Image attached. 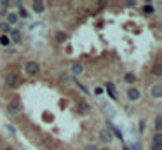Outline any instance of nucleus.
I'll return each mask as SVG.
<instances>
[{
    "label": "nucleus",
    "mask_w": 162,
    "mask_h": 150,
    "mask_svg": "<svg viewBox=\"0 0 162 150\" xmlns=\"http://www.w3.org/2000/svg\"><path fill=\"white\" fill-rule=\"evenodd\" d=\"M32 5H33V11L35 12H44L45 11V2H42V0H35Z\"/></svg>",
    "instance_id": "6"
},
{
    "label": "nucleus",
    "mask_w": 162,
    "mask_h": 150,
    "mask_svg": "<svg viewBox=\"0 0 162 150\" xmlns=\"http://www.w3.org/2000/svg\"><path fill=\"white\" fill-rule=\"evenodd\" d=\"M7 110H9L11 114H17V112H21V103H19L17 100H12V101L7 105Z\"/></svg>",
    "instance_id": "4"
},
{
    "label": "nucleus",
    "mask_w": 162,
    "mask_h": 150,
    "mask_svg": "<svg viewBox=\"0 0 162 150\" xmlns=\"http://www.w3.org/2000/svg\"><path fill=\"white\" fill-rule=\"evenodd\" d=\"M79 108H80V112H84V114L89 112V105H87L85 100H80V101H79Z\"/></svg>",
    "instance_id": "10"
},
{
    "label": "nucleus",
    "mask_w": 162,
    "mask_h": 150,
    "mask_svg": "<svg viewBox=\"0 0 162 150\" xmlns=\"http://www.w3.org/2000/svg\"><path fill=\"white\" fill-rule=\"evenodd\" d=\"M153 145H155V147H162V133H155V136H153Z\"/></svg>",
    "instance_id": "11"
},
{
    "label": "nucleus",
    "mask_w": 162,
    "mask_h": 150,
    "mask_svg": "<svg viewBox=\"0 0 162 150\" xmlns=\"http://www.w3.org/2000/svg\"><path fill=\"white\" fill-rule=\"evenodd\" d=\"M127 98H129L131 101L140 100V91H138L136 87H131V89H127Z\"/></svg>",
    "instance_id": "5"
},
{
    "label": "nucleus",
    "mask_w": 162,
    "mask_h": 150,
    "mask_svg": "<svg viewBox=\"0 0 162 150\" xmlns=\"http://www.w3.org/2000/svg\"><path fill=\"white\" fill-rule=\"evenodd\" d=\"M99 150H108V148H106V147H105V148H99Z\"/></svg>",
    "instance_id": "26"
},
{
    "label": "nucleus",
    "mask_w": 162,
    "mask_h": 150,
    "mask_svg": "<svg viewBox=\"0 0 162 150\" xmlns=\"http://www.w3.org/2000/svg\"><path fill=\"white\" fill-rule=\"evenodd\" d=\"M19 14H21V16H23V17H26V16H28V14H26V11H25V9H23V7H21V9H19Z\"/></svg>",
    "instance_id": "22"
},
{
    "label": "nucleus",
    "mask_w": 162,
    "mask_h": 150,
    "mask_svg": "<svg viewBox=\"0 0 162 150\" xmlns=\"http://www.w3.org/2000/svg\"><path fill=\"white\" fill-rule=\"evenodd\" d=\"M152 150H162V147H155V145H153V147H152Z\"/></svg>",
    "instance_id": "24"
},
{
    "label": "nucleus",
    "mask_w": 162,
    "mask_h": 150,
    "mask_svg": "<svg viewBox=\"0 0 162 150\" xmlns=\"http://www.w3.org/2000/svg\"><path fill=\"white\" fill-rule=\"evenodd\" d=\"M124 79H126V82H127V84H132L136 77H134V73H126V77H124Z\"/></svg>",
    "instance_id": "17"
},
{
    "label": "nucleus",
    "mask_w": 162,
    "mask_h": 150,
    "mask_svg": "<svg viewBox=\"0 0 162 150\" xmlns=\"http://www.w3.org/2000/svg\"><path fill=\"white\" fill-rule=\"evenodd\" d=\"M152 96L157 98V100L162 98V85H160V84H155L153 87H152Z\"/></svg>",
    "instance_id": "7"
},
{
    "label": "nucleus",
    "mask_w": 162,
    "mask_h": 150,
    "mask_svg": "<svg viewBox=\"0 0 162 150\" xmlns=\"http://www.w3.org/2000/svg\"><path fill=\"white\" fill-rule=\"evenodd\" d=\"M0 30H2V32H11V25H7V23H0Z\"/></svg>",
    "instance_id": "18"
},
{
    "label": "nucleus",
    "mask_w": 162,
    "mask_h": 150,
    "mask_svg": "<svg viewBox=\"0 0 162 150\" xmlns=\"http://www.w3.org/2000/svg\"><path fill=\"white\" fill-rule=\"evenodd\" d=\"M9 33H11V38H12V42L19 44V42H21V32H17V30H12V32H9Z\"/></svg>",
    "instance_id": "8"
},
{
    "label": "nucleus",
    "mask_w": 162,
    "mask_h": 150,
    "mask_svg": "<svg viewBox=\"0 0 162 150\" xmlns=\"http://www.w3.org/2000/svg\"><path fill=\"white\" fill-rule=\"evenodd\" d=\"M72 72H73V75H80V73L84 72V68H82V65H79V63H75V65L72 67Z\"/></svg>",
    "instance_id": "12"
},
{
    "label": "nucleus",
    "mask_w": 162,
    "mask_h": 150,
    "mask_svg": "<svg viewBox=\"0 0 162 150\" xmlns=\"http://www.w3.org/2000/svg\"><path fill=\"white\" fill-rule=\"evenodd\" d=\"M77 85H79V89H80L82 93H85V94L89 93V89H85V87H84V85H82V84H79V82H77Z\"/></svg>",
    "instance_id": "21"
},
{
    "label": "nucleus",
    "mask_w": 162,
    "mask_h": 150,
    "mask_svg": "<svg viewBox=\"0 0 162 150\" xmlns=\"http://www.w3.org/2000/svg\"><path fill=\"white\" fill-rule=\"evenodd\" d=\"M5 84L9 85V87H16V85L19 84V77H17L16 73H9V75L5 77Z\"/></svg>",
    "instance_id": "3"
},
{
    "label": "nucleus",
    "mask_w": 162,
    "mask_h": 150,
    "mask_svg": "<svg viewBox=\"0 0 162 150\" xmlns=\"http://www.w3.org/2000/svg\"><path fill=\"white\" fill-rule=\"evenodd\" d=\"M152 72H153V75H155V77H162V65H160V63H157V65L153 67V70H152Z\"/></svg>",
    "instance_id": "13"
},
{
    "label": "nucleus",
    "mask_w": 162,
    "mask_h": 150,
    "mask_svg": "<svg viewBox=\"0 0 162 150\" xmlns=\"http://www.w3.org/2000/svg\"><path fill=\"white\" fill-rule=\"evenodd\" d=\"M25 72H26V75H37L40 72V65L37 61H28L25 67Z\"/></svg>",
    "instance_id": "1"
},
{
    "label": "nucleus",
    "mask_w": 162,
    "mask_h": 150,
    "mask_svg": "<svg viewBox=\"0 0 162 150\" xmlns=\"http://www.w3.org/2000/svg\"><path fill=\"white\" fill-rule=\"evenodd\" d=\"M106 87H108V93L112 94V98L117 96V94H115V87H113V84H112V82H108V84H106Z\"/></svg>",
    "instance_id": "16"
},
{
    "label": "nucleus",
    "mask_w": 162,
    "mask_h": 150,
    "mask_svg": "<svg viewBox=\"0 0 162 150\" xmlns=\"http://www.w3.org/2000/svg\"><path fill=\"white\" fill-rule=\"evenodd\" d=\"M160 127H162V115H157L155 117V129H157V133H160Z\"/></svg>",
    "instance_id": "14"
},
{
    "label": "nucleus",
    "mask_w": 162,
    "mask_h": 150,
    "mask_svg": "<svg viewBox=\"0 0 162 150\" xmlns=\"http://www.w3.org/2000/svg\"><path fill=\"white\" fill-rule=\"evenodd\" d=\"M143 11H145L147 14H152V12H153V7H152V5H145V9H143Z\"/></svg>",
    "instance_id": "20"
},
{
    "label": "nucleus",
    "mask_w": 162,
    "mask_h": 150,
    "mask_svg": "<svg viewBox=\"0 0 162 150\" xmlns=\"http://www.w3.org/2000/svg\"><path fill=\"white\" fill-rule=\"evenodd\" d=\"M16 23H17V14L9 12V16H7V25H16Z\"/></svg>",
    "instance_id": "9"
},
{
    "label": "nucleus",
    "mask_w": 162,
    "mask_h": 150,
    "mask_svg": "<svg viewBox=\"0 0 162 150\" xmlns=\"http://www.w3.org/2000/svg\"><path fill=\"white\" fill-rule=\"evenodd\" d=\"M56 40L59 42V44H63V42L66 40V35H65L63 32H58V33H56Z\"/></svg>",
    "instance_id": "15"
},
{
    "label": "nucleus",
    "mask_w": 162,
    "mask_h": 150,
    "mask_svg": "<svg viewBox=\"0 0 162 150\" xmlns=\"http://www.w3.org/2000/svg\"><path fill=\"white\" fill-rule=\"evenodd\" d=\"M0 44H2V46H9V37L2 35V37H0Z\"/></svg>",
    "instance_id": "19"
},
{
    "label": "nucleus",
    "mask_w": 162,
    "mask_h": 150,
    "mask_svg": "<svg viewBox=\"0 0 162 150\" xmlns=\"http://www.w3.org/2000/svg\"><path fill=\"white\" fill-rule=\"evenodd\" d=\"M99 138H101V141H103V143H106V145H110V143H112V140H113L112 131H110V129H106V127L99 131Z\"/></svg>",
    "instance_id": "2"
},
{
    "label": "nucleus",
    "mask_w": 162,
    "mask_h": 150,
    "mask_svg": "<svg viewBox=\"0 0 162 150\" xmlns=\"http://www.w3.org/2000/svg\"><path fill=\"white\" fill-rule=\"evenodd\" d=\"M140 129H141V131L145 129V120H141V122H140Z\"/></svg>",
    "instance_id": "23"
},
{
    "label": "nucleus",
    "mask_w": 162,
    "mask_h": 150,
    "mask_svg": "<svg viewBox=\"0 0 162 150\" xmlns=\"http://www.w3.org/2000/svg\"><path fill=\"white\" fill-rule=\"evenodd\" d=\"M4 150H14V148H11V147H7V148H4Z\"/></svg>",
    "instance_id": "25"
}]
</instances>
